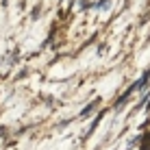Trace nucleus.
Segmentation results:
<instances>
[{
  "label": "nucleus",
  "mask_w": 150,
  "mask_h": 150,
  "mask_svg": "<svg viewBox=\"0 0 150 150\" xmlns=\"http://www.w3.org/2000/svg\"><path fill=\"white\" fill-rule=\"evenodd\" d=\"M96 105H100V100H94V102H91V105H87L85 109L81 111V115H89V113H91V111L96 109Z\"/></svg>",
  "instance_id": "f257e3e1"
}]
</instances>
